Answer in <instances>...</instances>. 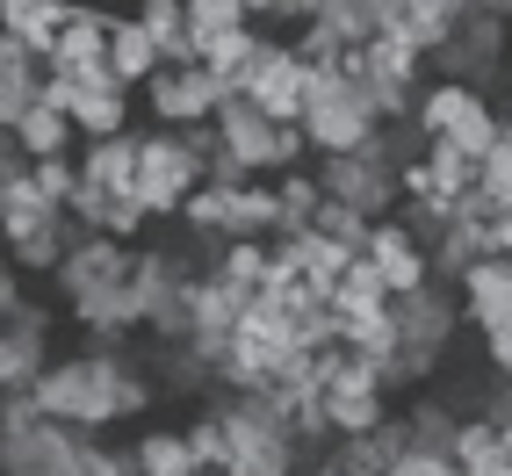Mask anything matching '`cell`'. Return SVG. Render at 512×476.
<instances>
[{
  "label": "cell",
  "mask_w": 512,
  "mask_h": 476,
  "mask_svg": "<svg viewBox=\"0 0 512 476\" xmlns=\"http://www.w3.org/2000/svg\"><path fill=\"white\" fill-rule=\"evenodd\" d=\"M210 181V159H202L188 145V130H145V166H138V195H145V210L152 224H181V202Z\"/></svg>",
  "instance_id": "6da1fadb"
},
{
  "label": "cell",
  "mask_w": 512,
  "mask_h": 476,
  "mask_svg": "<svg viewBox=\"0 0 512 476\" xmlns=\"http://www.w3.org/2000/svg\"><path fill=\"white\" fill-rule=\"evenodd\" d=\"M231 87L210 73V65H166V73L138 94V109H145V123H159V130H188V123H217V101H224Z\"/></svg>",
  "instance_id": "7a4b0ae2"
},
{
  "label": "cell",
  "mask_w": 512,
  "mask_h": 476,
  "mask_svg": "<svg viewBox=\"0 0 512 476\" xmlns=\"http://www.w3.org/2000/svg\"><path fill=\"white\" fill-rule=\"evenodd\" d=\"M311 174H318V188L332 195V202H354L361 217H397L404 210V181L390 174L383 159H368V152H339V159H311Z\"/></svg>",
  "instance_id": "3957f363"
},
{
  "label": "cell",
  "mask_w": 512,
  "mask_h": 476,
  "mask_svg": "<svg viewBox=\"0 0 512 476\" xmlns=\"http://www.w3.org/2000/svg\"><path fill=\"white\" fill-rule=\"evenodd\" d=\"M130 267H138V246L130 238H101V231H87L73 253H65V267H58V311H73V303H87V296H109V289H123L130 282Z\"/></svg>",
  "instance_id": "277c9868"
},
{
  "label": "cell",
  "mask_w": 512,
  "mask_h": 476,
  "mask_svg": "<svg viewBox=\"0 0 512 476\" xmlns=\"http://www.w3.org/2000/svg\"><path fill=\"white\" fill-rule=\"evenodd\" d=\"M87 426H65V419H37L29 433H0V469L8 476H65L87 448Z\"/></svg>",
  "instance_id": "5b68a950"
},
{
  "label": "cell",
  "mask_w": 512,
  "mask_h": 476,
  "mask_svg": "<svg viewBox=\"0 0 512 476\" xmlns=\"http://www.w3.org/2000/svg\"><path fill=\"white\" fill-rule=\"evenodd\" d=\"M368 260L383 267L390 296H419V289L433 282V260H426V246L412 238V224H404V217H383V224L368 231Z\"/></svg>",
  "instance_id": "8992f818"
},
{
  "label": "cell",
  "mask_w": 512,
  "mask_h": 476,
  "mask_svg": "<svg viewBox=\"0 0 512 476\" xmlns=\"http://www.w3.org/2000/svg\"><path fill=\"white\" fill-rule=\"evenodd\" d=\"M80 224H73V210H44L37 224H15L8 231V260L22 267V275H58L65 267V253L80 246Z\"/></svg>",
  "instance_id": "52a82bcc"
},
{
  "label": "cell",
  "mask_w": 512,
  "mask_h": 476,
  "mask_svg": "<svg viewBox=\"0 0 512 476\" xmlns=\"http://www.w3.org/2000/svg\"><path fill=\"white\" fill-rule=\"evenodd\" d=\"M73 8L80 0H0V37L51 65V51L65 44V29H73Z\"/></svg>",
  "instance_id": "ba28073f"
},
{
  "label": "cell",
  "mask_w": 512,
  "mask_h": 476,
  "mask_svg": "<svg viewBox=\"0 0 512 476\" xmlns=\"http://www.w3.org/2000/svg\"><path fill=\"white\" fill-rule=\"evenodd\" d=\"M138 166H145V130H123V138L80 145V181H87V188L130 195V188H138Z\"/></svg>",
  "instance_id": "9c48e42d"
},
{
  "label": "cell",
  "mask_w": 512,
  "mask_h": 476,
  "mask_svg": "<svg viewBox=\"0 0 512 476\" xmlns=\"http://www.w3.org/2000/svg\"><path fill=\"white\" fill-rule=\"evenodd\" d=\"M44 80H51V65H44L37 51H22V44L0 37V130H15L29 109H37V101H44Z\"/></svg>",
  "instance_id": "30bf717a"
},
{
  "label": "cell",
  "mask_w": 512,
  "mask_h": 476,
  "mask_svg": "<svg viewBox=\"0 0 512 476\" xmlns=\"http://www.w3.org/2000/svg\"><path fill=\"white\" fill-rule=\"evenodd\" d=\"M455 296H462V325L469 332H491L512 311V260H476L469 275L455 282Z\"/></svg>",
  "instance_id": "8fae6325"
},
{
  "label": "cell",
  "mask_w": 512,
  "mask_h": 476,
  "mask_svg": "<svg viewBox=\"0 0 512 476\" xmlns=\"http://www.w3.org/2000/svg\"><path fill=\"white\" fill-rule=\"evenodd\" d=\"M73 123H80V145L123 138V130H152V123H138V94H130V87H80Z\"/></svg>",
  "instance_id": "7c38bea8"
},
{
  "label": "cell",
  "mask_w": 512,
  "mask_h": 476,
  "mask_svg": "<svg viewBox=\"0 0 512 476\" xmlns=\"http://www.w3.org/2000/svg\"><path fill=\"white\" fill-rule=\"evenodd\" d=\"M109 65H116V80H123L130 94H145V87L166 73V51H159V37H152L138 15H123V22H116V44H109Z\"/></svg>",
  "instance_id": "4fadbf2b"
},
{
  "label": "cell",
  "mask_w": 512,
  "mask_h": 476,
  "mask_svg": "<svg viewBox=\"0 0 512 476\" xmlns=\"http://www.w3.org/2000/svg\"><path fill=\"white\" fill-rule=\"evenodd\" d=\"M325 404H332V433H339V440H354V433H383V426L397 419V397H390L383 383L325 390Z\"/></svg>",
  "instance_id": "5bb4252c"
},
{
  "label": "cell",
  "mask_w": 512,
  "mask_h": 476,
  "mask_svg": "<svg viewBox=\"0 0 512 476\" xmlns=\"http://www.w3.org/2000/svg\"><path fill=\"white\" fill-rule=\"evenodd\" d=\"M491 94H476V87H462V80H426V94H419V109H412V123L426 130V138H455V130L484 109Z\"/></svg>",
  "instance_id": "9a60e30c"
},
{
  "label": "cell",
  "mask_w": 512,
  "mask_h": 476,
  "mask_svg": "<svg viewBox=\"0 0 512 476\" xmlns=\"http://www.w3.org/2000/svg\"><path fill=\"white\" fill-rule=\"evenodd\" d=\"M138 22L159 37L166 65H202V37H195V8L188 0H138Z\"/></svg>",
  "instance_id": "2e32d148"
},
{
  "label": "cell",
  "mask_w": 512,
  "mask_h": 476,
  "mask_svg": "<svg viewBox=\"0 0 512 476\" xmlns=\"http://www.w3.org/2000/svg\"><path fill=\"white\" fill-rule=\"evenodd\" d=\"M8 138L29 152V159H73V145H80V123L65 116V109H51V101H37V109H29Z\"/></svg>",
  "instance_id": "e0dca14e"
},
{
  "label": "cell",
  "mask_w": 512,
  "mask_h": 476,
  "mask_svg": "<svg viewBox=\"0 0 512 476\" xmlns=\"http://www.w3.org/2000/svg\"><path fill=\"white\" fill-rule=\"evenodd\" d=\"M390 303H397V296H390L383 267H375L368 253H361V260L347 267V275L332 282V311H339V318H375V311H390Z\"/></svg>",
  "instance_id": "ac0fdd59"
},
{
  "label": "cell",
  "mask_w": 512,
  "mask_h": 476,
  "mask_svg": "<svg viewBox=\"0 0 512 476\" xmlns=\"http://www.w3.org/2000/svg\"><path fill=\"white\" fill-rule=\"evenodd\" d=\"M130 455H138V476H188V469H195L188 426H138Z\"/></svg>",
  "instance_id": "d6986e66"
},
{
  "label": "cell",
  "mask_w": 512,
  "mask_h": 476,
  "mask_svg": "<svg viewBox=\"0 0 512 476\" xmlns=\"http://www.w3.org/2000/svg\"><path fill=\"white\" fill-rule=\"evenodd\" d=\"M260 37L267 29L260 22H246V29H231V37H210V51H202V65L224 80V87H246V73H253V58H260Z\"/></svg>",
  "instance_id": "ffe728a7"
},
{
  "label": "cell",
  "mask_w": 512,
  "mask_h": 476,
  "mask_svg": "<svg viewBox=\"0 0 512 476\" xmlns=\"http://www.w3.org/2000/svg\"><path fill=\"white\" fill-rule=\"evenodd\" d=\"M267 260H275L267 238H224V253H217L210 275H224V282H238V289H260V282H267Z\"/></svg>",
  "instance_id": "44dd1931"
},
{
  "label": "cell",
  "mask_w": 512,
  "mask_h": 476,
  "mask_svg": "<svg viewBox=\"0 0 512 476\" xmlns=\"http://www.w3.org/2000/svg\"><path fill=\"white\" fill-rule=\"evenodd\" d=\"M29 188H37L51 210H73V195H80V159H37V166H29Z\"/></svg>",
  "instance_id": "7402d4cb"
},
{
  "label": "cell",
  "mask_w": 512,
  "mask_h": 476,
  "mask_svg": "<svg viewBox=\"0 0 512 476\" xmlns=\"http://www.w3.org/2000/svg\"><path fill=\"white\" fill-rule=\"evenodd\" d=\"M311 231H325V238H339V246L368 253V231H375V217H361L354 202H332V195H325V210H318V224H311Z\"/></svg>",
  "instance_id": "603a6c76"
},
{
  "label": "cell",
  "mask_w": 512,
  "mask_h": 476,
  "mask_svg": "<svg viewBox=\"0 0 512 476\" xmlns=\"http://www.w3.org/2000/svg\"><path fill=\"white\" fill-rule=\"evenodd\" d=\"M65 476H138V455H130V448H116V440H87V448H80V462L73 469H65Z\"/></svg>",
  "instance_id": "cb8c5ba5"
},
{
  "label": "cell",
  "mask_w": 512,
  "mask_h": 476,
  "mask_svg": "<svg viewBox=\"0 0 512 476\" xmlns=\"http://www.w3.org/2000/svg\"><path fill=\"white\" fill-rule=\"evenodd\" d=\"M448 455H455L462 469H476V462H491V455H498V426H491L484 412H469V419L455 426V448H448Z\"/></svg>",
  "instance_id": "d4e9b609"
},
{
  "label": "cell",
  "mask_w": 512,
  "mask_h": 476,
  "mask_svg": "<svg viewBox=\"0 0 512 476\" xmlns=\"http://www.w3.org/2000/svg\"><path fill=\"white\" fill-rule=\"evenodd\" d=\"M354 260H361L354 246H339V238H325V231H303V267H311V275L339 282V275H347Z\"/></svg>",
  "instance_id": "484cf974"
},
{
  "label": "cell",
  "mask_w": 512,
  "mask_h": 476,
  "mask_svg": "<svg viewBox=\"0 0 512 476\" xmlns=\"http://www.w3.org/2000/svg\"><path fill=\"white\" fill-rule=\"evenodd\" d=\"M325 29L339 44H368L375 37V0H332L325 8Z\"/></svg>",
  "instance_id": "4316f807"
},
{
  "label": "cell",
  "mask_w": 512,
  "mask_h": 476,
  "mask_svg": "<svg viewBox=\"0 0 512 476\" xmlns=\"http://www.w3.org/2000/svg\"><path fill=\"white\" fill-rule=\"evenodd\" d=\"M476 188L498 195V202H512V145H505V138L484 152V166H476Z\"/></svg>",
  "instance_id": "83f0119b"
},
{
  "label": "cell",
  "mask_w": 512,
  "mask_h": 476,
  "mask_svg": "<svg viewBox=\"0 0 512 476\" xmlns=\"http://www.w3.org/2000/svg\"><path fill=\"white\" fill-rule=\"evenodd\" d=\"M476 231H484V260H512V202L491 195V217L476 224Z\"/></svg>",
  "instance_id": "f1b7e54d"
},
{
  "label": "cell",
  "mask_w": 512,
  "mask_h": 476,
  "mask_svg": "<svg viewBox=\"0 0 512 476\" xmlns=\"http://www.w3.org/2000/svg\"><path fill=\"white\" fill-rule=\"evenodd\" d=\"M397 476H462L455 455H426V448H404L397 455Z\"/></svg>",
  "instance_id": "f546056e"
},
{
  "label": "cell",
  "mask_w": 512,
  "mask_h": 476,
  "mask_svg": "<svg viewBox=\"0 0 512 476\" xmlns=\"http://www.w3.org/2000/svg\"><path fill=\"white\" fill-rule=\"evenodd\" d=\"M325 8H332V0H289L282 22H289V29H311V22H325Z\"/></svg>",
  "instance_id": "4dcf8cb0"
},
{
  "label": "cell",
  "mask_w": 512,
  "mask_h": 476,
  "mask_svg": "<svg viewBox=\"0 0 512 476\" xmlns=\"http://www.w3.org/2000/svg\"><path fill=\"white\" fill-rule=\"evenodd\" d=\"M246 8H253V22L267 29V22H282V8H289V0H246Z\"/></svg>",
  "instance_id": "1f68e13d"
},
{
  "label": "cell",
  "mask_w": 512,
  "mask_h": 476,
  "mask_svg": "<svg viewBox=\"0 0 512 476\" xmlns=\"http://www.w3.org/2000/svg\"><path fill=\"white\" fill-rule=\"evenodd\" d=\"M484 15H498V22H512V0H476Z\"/></svg>",
  "instance_id": "d6a6232c"
},
{
  "label": "cell",
  "mask_w": 512,
  "mask_h": 476,
  "mask_svg": "<svg viewBox=\"0 0 512 476\" xmlns=\"http://www.w3.org/2000/svg\"><path fill=\"white\" fill-rule=\"evenodd\" d=\"M498 123H505V145H512V101H505V109H498Z\"/></svg>",
  "instance_id": "836d02e7"
},
{
  "label": "cell",
  "mask_w": 512,
  "mask_h": 476,
  "mask_svg": "<svg viewBox=\"0 0 512 476\" xmlns=\"http://www.w3.org/2000/svg\"><path fill=\"white\" fill-rule=\"evenodd\" d=\"M188 476H231V469H202V462H195V469H188Z\"/></svg>",
  "instance_id": "e575fe53"
},
{
  "label": "cell",
  "mask_w": 512,
  "mask_h": 476,
  "mask_svg": "<svg viewBox=\"0 0 512 476\" xmlns=\"http://www.w3.org/2000/svg\"><path fill=\"white\" fill-rule=\"evenodd\" d=\"M311 476H332V469H311Z\"/></svg>",
  "instance_id": "d590c367"
}]
</instances>
